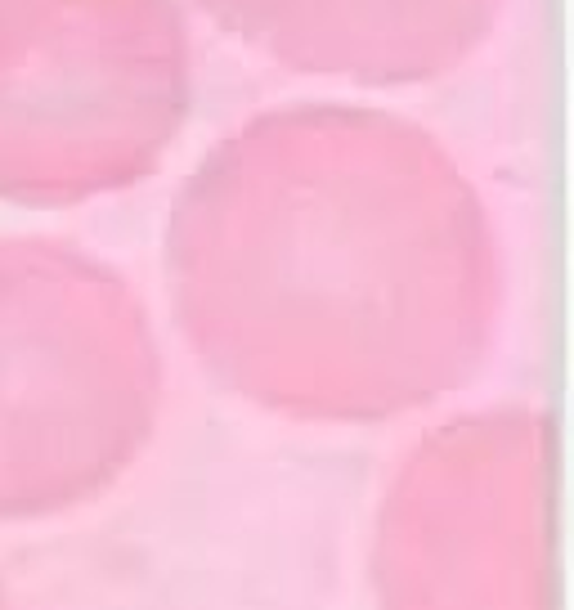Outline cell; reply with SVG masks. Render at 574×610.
Here are the masks:
<instances>
[{
  "label": "cell",
  "mask_w": 574,
  "mask_h": 610,
  "mask_svg": "<svg viewBox=\"0 0 574 610\" xmlns=\"http://www.w3.org/2000/svg\"><path fill=\"white\" fill-rule=\"evenodd\" d=\"M171 279L207 364L292 413L377 418L462 377L498 305L480 193L422 122L265 108L189 175Z\"/></svg>",
  "instance_id": "6da1fadb"
},
{
  "label": "cell",
  "mask_w": 574,
  "mask_h": 610,
  "mask_svg": "<svg viewBox=\"0 0 574 610\" xmlns=\"http://www.w3.org/2000/svg\"><path fill=\"white\" fill-rule=\"evenodd\" d=\"M193 104L180 0H0V198L68 207L162 166Z\"/></svg>",
  "instance_id": "7a4b0ae2"
},
{
  "label": "cell",
  "mask_w": 574,
  "mask_h": 610,
  "mask_svg": "<svg viewBox=\"0 0 574 610\" xmlns=\"http://www.w3.org/2000/svg\"><path fill=\"white\" fill-rule=\"evenodd\" d=\"M157 355L113 270L50 238H0V512L99 485L140 440Z\"/></svg>",
  "instance_id": "3957f363"
},
{
  "label": "cell",
  "mask_w": 574,
  "mask_h": 610,
  "mask_svg": "<svg viewBox=\"0 0 574 610\" xmlns=\"http://www.w3.org/2000/svg\"><path fill=\"white\" fill-rule=\"evenodd\" d=\"M543 462L525 418L435 436L391 507V610H543Z\"/></svg>",
  "instance_id": "277c9868"
},
{
  "label": "cell",
  "mask_w": 574,
  "mask_h": 610,
  "mask_svg": "<svg viewBox=\"0 0 574 610\" xmlns=\"http://www.w3.org/2000/svg\"><path fill=\"white\" fill-rule=\"evenodd\" d=\"M229 36L305 77L418 86L462 68L507 0H198Z\"/></svg>",
  "instance_id": "5b68a950"
}]
</instances>
